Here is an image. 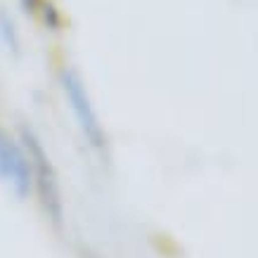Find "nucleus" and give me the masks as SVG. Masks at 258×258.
I'll use <instances>...</instances> for the list:
<instances>
[{"label":"nucleus","instance_id":"f257e3e1","mask_svg":"<svg viewBox=\"0 0 258 258\" xmlns=\"http://www.w3.org/2000/svg\"><path fill=\"white\" fill-rule=\"evenodd\" d=\"M24 142H26V157H29V164H31V178H36L43 206H45L47 216L55 223H59L62 220V199H59V185H57L55 168L50 164L40 140H36V135L26 131Z\"/></svg>","mask_w":258,"mask_h":258},{"label":"nucleus","instance_id":"f03ea898","mask_svg":"<svg viewBox=\"0 0 258 258\" xmlns=\"http://www.w3.org/2000/svg\"><path fill=\"white\" fill-rule=\"evenodd\" d=\"M62 88H64L67 102H69L71 111H74V118H76L83 138L90 142V147L102 149V145H104V133H102V125H100V121H97V114H95L93 104H90L88 90H86V86H83V81L79 79V74L71 69H64L62 71Z\"/></svg>","mask_w":258,"mask_h":258},{"label":"nucleus","instance_id":"7ed1b4c3","mask_svg":"<svg viewBox=\"0 0 258 258\" xmlns=\"http://www.w3.org/2000/svg\"><path fill=\"white\" fill-rule=\"evenodd\" d=\"M0 182L19 197L26 195L33 182L29 157L3 128H0Z\"/></svg>","mask_w":258,"mask_h":258},{"label":"nucleus","instance_id":"20e7f679","mask_svg":"<svg viewBox=\"0 0 258 258\" xmlns=\"http://www.w3.org/2000/svg\"><path fill=\"white\" fill-rule=\"evenodd\" d=\"M22 5L26 10H36V5H38V0H22Z\"/></svg>","mask_w":258,"mask_h":258}]
</instances>
